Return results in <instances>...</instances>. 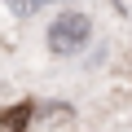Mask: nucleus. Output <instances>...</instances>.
<instances>
[{
    "instance_id": "f257e3e1",
    "label": "nucleus",
    "mask_w": 132,
    "mask_h": 132,
    "mask_svg": "<svg viewBox=\"0 0 132 132\" xmlns=\"http://www.w3.org/2000/svg\"><path fill=\"white\" fill-rule=\"evenodd\" d=\"M88 31H93V22H88L84 13H62V18L48 27V48H53L57 57H71V53H79V48L88 44Z\"/></svg>"
},
{
    "instance_id": "20e7f679",
    "label": "nucleus",
    "mask_w": 132,
    "mask_h": 132,
    "mask_svg": "<svg viewBox=\"0 0 132 132\" xmlns=\"http://www.w3.org/2000/svg\"><path fill=\"white\" fill-rule=\"evenodd\" d=\"M110 5H114V9L123 13V18H132V0H110Z\"/></svg>"
},
{
    "instance_id": "7ed1b4c3",
    "label": "nucleus",
    "mask_w": 132,
    "mask_h": 132,
    "mask_svg": "<svg viewBox=\"0 0 132 132\" xmlns=\"http://www.w3.org/2000/svg\"><path fill=\"white\" fill-rule=\"evenodd\" d=\"M5 5H9V13H13V18H31L44 0H5Z\"/></svg>"
},
{
    "instance_id": "f03ea898",
    "label": "nucleus",
    "mask_w": 132,
    "mask_h": 132,
    "mask_svg": "<svg viewBox=\"0 0 132 132\" xmlns=\"http://www.w3.org/2000/svg\"><path fill=\"white\" fill-rule=\"evenodd\" d=\"M31 128V106H9L5 114H0V132H27Z\"/></svg>"
}]
</instances>
